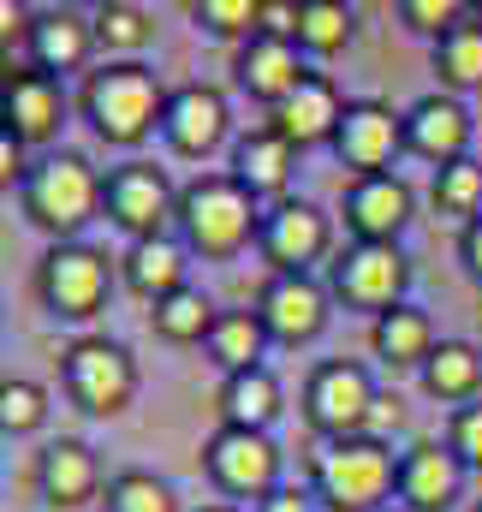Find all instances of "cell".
Segmentation results:
<instances>
[{"mask_svg":"<svg viewBox=\"0 0 482 512\" xmlns=\"http://www.w3.org/2000/svg\"><path fill=\"white\" fill-rule=\"evenodd\" d=\"M203 471L227 501H268L280 489V447L256 429H215L203 441Z\"/></svg>","mask_w":482,"mask_h":512,"instance_id":"10","label":"cell"},{"mask_svg":"<svg viewBox=\"0 0 482 512\" xmlns=\"http://www.w3.org/2000/svg\"><path fill=\"white\" fill-rule=\"evenodd\" d=\"M352 30H358V12L346 0H298V48L304 54L328 60L352 42Z\"/></svg>","mask_w":482,"mask_h":512,"instance_id":"30","label":"cell"},{"mask_svg":"<svg viewBox=\"0 0 482 512\" xmlns=\"http://www.w3.org/2000/svg\"><path fill=\"white\" fill-rule=\"evenodd\" d=\"M256 251L268 262V274H310L322 256L334 251V221L316 203H304V197H280V203L262 209Z\"/></svg>","mask_w":482,"mask_h":512,"instance_id":"9","label":"cell"},{"mask_svg":"<svg viewBox=\"0 0 482 512\" xmlns=\"http://www.w3.org/2000/svg\"><path fill=\"white\" fill-rule=\"evenodd\" d=\"M215 304L197 292V286H185V292H173V298H161L155 310H149V322H155V334L167 340V346H203L209 340V328H215Z\"/></svg>","mask_w":482,"mask_h":512,"instance_id":"31","label":"cell"},{"mask_svg":"<svg viewBox=\"0 0 482 512\" xmlns=\"http://www.w3.org/2000/svg\"><path fill=\"white\" fill-rule=\"evenodd\" d=\"M471 18H477V24H482V6H477V12H471Z\"/></svg>","mask_w":482,"mask_h":512,"instance_id":"45","label":"cell"},{"mask_svg":"<svg viewBox=\"0 0 482 512\" xmlns=\"http://www.w3.org/2000/svg\"><path fill=\"white\" fill-rule=\"evenodd\" d=\"M471 137H477V126H471L465 96L429 90V96H417V102L405 108V155L429 161L435 173L453 167V161H465V155H471Z\"/></svg>","mask_w":482,"mask_h":512,"instance_id":"15","label":"cell"},{"mask_svg":"<svg viewBox=\"0 0 482 512\" xmlns=\"http://www.w3.org/2000/svg\"><path fill=\"white\" fill-rule=\"evenodd\" d=\"M256 30L262 36H280V42H298V0H262Z\"/></svg>","mask_w":482,"mask_h":512,"instance_id":"40","label":"cell"},{"mask_svg":"<svg viewBox=\"0 0 482 512\" xmlns=\"http://www.w3.org/2000/svg\"><path fill=\"white\" fill-rule=\"evenodd\" d=\"M328 298L334 292L310 274H268L256 292V316L274 346H310L328 328Z\"/></svg>","mask_w":482,"mask_h":512,"instance_id":"14","label":"cell"},{"mask_svg":"<svg viewBox=\"0 0 482 512\" xmlns=\"http://www.w3.org/2000/svg\"><path fill=\"white\" fill-rule=\"evenodd\" d=\"M90 24H96V48H108L120 60H137L149 48V36H155V18L137 0H102Z\"/></svg>","mask_w":482,"mask_h":512,"instance_id":"32","label":"cell"},{"mask_svg":"<svg viewBox=\"0 0 482 512\" xmlns=\"http://www.w3.org/2000/svg\"><path fill=\"white\" fill-rule=\"evenodd\" d=\"M459 262H465V274L482 286V215L465 227V233H459Z\"/></svg>","mask_w":482,"mask_h":512,"instance_id":"42","label":"cell"},{"mask_svg":"<svg viewBox=\"0 0 482 512\" xmlns=\"http://www.w3.org/2000/svg\"><path fill=\"white\" fill-rule=\"evenodd\" d=\"M423 393L429 399H441V405H477L482 393V352L471 340H441L435 352H429V364H423Z\"/></svg>","mask_w":482,"mask_h":512,"instance_id":"28","label":"cell"},{"mask_svg":"<svg viewBox=\"0 0 482 512\" xmlns=\"http://www.w3.org/2000/svg\"><path fill=\"white\" fill-rule=\"evenodd\" d=\"M369 346H375V358H381L387 370H423L429 352L441 346V340H435V316L405 298V304H393V310H381V316L369 322Z\"/></svg>","mask_w":482,"mask_h":512,"instance_id":"25","label":"cell"},{"mask_svg":"<svg viewBox=\"0 0 482 512\" xmlns=\"http://www.w3.org/2000/svg\"><path fill=\"white\" fill-rule=\"evenodd\" d=\"M66 90H60V78H48V72H36V66H12V72H0V126L12 131L24 149H48L60 126H66Z\"/></svg>","mask_w":482,"mask_h":512,"instance_id":"12","label":"cell"},{"mask_svg":"<svg viewBox=\"0 0 482 512\" xmlns=\"http://www.w3.org/2000/svg\"><path fill=\"white\" fill-rule=\"evenodd\" d=\"M381 393H375V376L352 364V358H328L310 370L304 382V423L322 435V441H352V435H369V417H375Z\"/></svg>","mask_w":482,"mask_h":512,"instance_id":"7","label":"cell"},{"mask_svg":"<svg viewBox=\"0 0 482 512\" xmlns=\"http://www.w3.org/2000/svg\"><path fill=\"white\" fill-rule=\"evenodd\" d=\"M227 131H233V114H227V96H221V90H209V84H179V90L167 96L161 137H167L173 155L203 161V155H215V149L227 143Z\"/></svg>","mask_w":482,"mask_h":512,"instance_id":"17","label":"cell"},{"mask_svg":"<svg viewBox=\"0 0 482 512\" xmlns=\"http://www.w3.org/2000/svg\"><path fill=\"white\" fill-rule=\"evenodd\" d=\"M30 30V18H24V6H12V0H0V60L12 54V42Z\"/></svg>","mask_w":482,"mask_h":512,"instance_id":"43","label":"cell"},{"mask_svg":"<svg viewBox=\"0 0 482 512\" xmlns=\"http://www.w3.org/2000/svg\"><path fill=\"white\" fill-rule=\"evenodd\" d=\"M447 447L459 453V465H465V471H482V399H477V405H465V411H453Z\"/></svg>","mask_w":482,"mask_h":512,"instance_id":"38","label":"cell"},{"mask_svg":"<svg viewBox=\"0 0 482 512\" xmlns=\"http://www.w3.org/2000/svg\"><path fill=\"white\" fill-rule=\"evenodd\" d=\"M179 245L203 262H233L239 251L256 245V227H262V203L244 191L233 173H203L179 191Z\"/></svg>","mask_w":482,"mask_h":512,"instance_id":"2","label":"cell"},{"mask_svg":"<svg viewBox=\"0 0 482 512\" xmlns=\"http://www.w3.org/2000/svg\"><path fill=\"white\" fill-rule=\"evenodd\" d=\"M256 512H316V495H310V489H292V483H280L268 501H256Z\"/></svg>","mask_w":482,"mask_h":512,"instance_id":"41","label":"cell"},{"mask_svg":"<svg viewBox=\"0 0 482 512\" xmlns=\"http://www.w3.org/2000/svg\"><path fill=\"white\" fill-rule=\"evenodd\" d=\"M36 489H42V501L54 512L90 507L102 495V459H96V447L90 441H72V435L48 441L36 453Z\"/></svg>","mask_w":482,"mask_h":512,"instance_id":"19","label":"cell"},{"mask_svg":"<svg viewBox=\"0 0 482 512\" xmlns=\"http://www.w3.org/2000/svg\"><path fill=\"white\" fill-rule=\"evenodd\" d=\"M471 512H482V501H477V507H471Z\"/></svg>","mask_w":482,"mask_h":512,"instance_id":"46","label":"cell"},{"mask_svg":"<svg viewBox=\"0 0 482 512\" xmlns=\"http://www.w3.org/2000/svg\"><path fill=\"white\" fill-rule=\"evenodd\" d=\"M185 268H191V251L179 245V239H137V245H125L120 256V286L125 292H137L149 310L161 304V298H173V292H185L191 280H185Z\"/></svg>","mask_w":482,"mask_h":512,"instance_id":"23","label":"cell"},{"mask_svg":"<svg viewBox=\"0 0 482 512\" xmlns=\"http://www.w3.org/2000/svg\"><path fill=\"white\" fill-rule=\"evenodd\" d=\"M334 155L352 179H375V173H393V161L405 155V114H393L387 102L363 96L346 102V120L334 137Z\"/></svg>","mask_w":482,"mask_h":512,"instance_id":"13","label":"cell"},{"mask_svg":"<svg viewBox=\"0 0 482 512\" xmlns=\"http://www.w3.org/2000/svg\"><path fill=\"white\" fill-rule=\"evenodd\" d=\"M120 286V262L102 251V245H48L42 262H36V298L54 322H96L108 310Z\"/></svg>","mask_w":482,"mask_h":512,"instance_id":"5","label":"cell"},{"mask_svg":"<svg viewBox=\"0 0 482 512\" xmlns=\"http://www.w3.org/2000/svg\"><path fill=\"white\" fill-rule=\"evenodd\" d=\"M435 78L447 96H477L482 90V24L465 18L459 30H447L435 42Z\"/></svg>","mask_w":482,"mask_h":512,"instance_id":"29","label":"cell"},{"mask_svg":"<svg viewBox=\"0 0 482 512\" xmlns=\"http://www.w3.org/2000/svg\"><path fill=\"white\" fill-rule=\"evenodd\" d=\"M24 179H30V161H24V143H18L12 131L0 126V197H6V191H24Z\"/></svg>","mask_w":482,"mask_h":512,"instance_id":"39","label":"cell"},{"mask_svg":"<svg viewBox=\"0 0 482 512\" xmlns=\"http://www.w3.org/2000/svg\"><path fill=\"white\" fill-rule=\"evenodd\" d=\"M346 227L358 245H399V233L411 227L417 215V191L399 179V173H375V179H352L346 185V203H340Z\"/></svg>","mask_w":482,"mask_h":512,"instance_id":"16","label":"cell"},{"mask_svg":"<svg viewBox=\"0 0 482 512\" xmlns=\"http://www.w3.org/2000/svg\"><path fill=\"white\" fill-rule=\"evenodd\" d=\"M48 423V393L24 376L0 382V435H36Z\"/></svg>","mask_w":482,"mask_h":512,"instance_id":"35","label":"cell"},{"mask_svg":"<svg viewBox=\"0 0 482 512\" xmlns=\"http://www.w3.org/2000/svg\"><path fill=\"white\" fill-rule=\"evenodd\" d=\"M60 382L84 417H120L137 399V358L108 334H84L60 352Z\"/></svg>","mask_w":482,"mask_h":512,"instance_id":"6","label":"cell"},{"mask_svg":"<svg viewBox=\"0 0 482 512\" xmlns=\"http://www.w3.org/2000/svg\"><path fill=\"white\" fill-rule=\"evenodd\" d=\"M387 512H399V507H387Z\"/></svg>","mask_w":482,"mask_h":512,"instance_id":"48","label":"cell"},{"mask_svg":"<svg viewBox=\"0 0 482 512\" xmlns=\"http://www.w3.org/2000/svg\"><path fill=\"white\" fill-rule=\"evenodd\" d=\"M102 173L90 167V155L78 149H48L42 161H30V179L18 191L24 203V221L36 233H48L54 245H72L84 239V227L102 215Z\"/></svg>","mask_w":482,"mask_h":512,"instance_id":"1","label":"cell"},{"mask_svg":"<svg viewBox=\"0 0 482 512\" xmlns=\"http://www.w3.org/2000/svg\"><path fill=\"white\" fill-rule=\"evenodd\" d=\"M429 197H435V209H441V215H453V221H465V227H471V221L482 215V161H477V155H465V161L441 167Z\"/></svg>","mask_w":482,"mask_h":512,"instance_id":"33","label":"cell"},{"mask_svg":"<svg viewBox=\"0 0 482 512\" xmlns=\"http://www.w3.org/2000/svg\"><path fill=\"white\" fill-rule=\"evenodd\" d=\"M108 512H179V495L155 471H120L108 483Z\"/></svg>","mask_w":482,"mask_h":512,"instance_id":"34","label":"cell"},{"mask_svg":"<svg viewBox=\"0 0 482 512\" xmlns=\"http://www.w3.org/2000/svg\"><path fill=\"white\" fill-rule=\"evenodd\" d=\"M310 78V66H304V48L298 42H280V36H250V42H239V90L250 96V102H262L268 114L298 90Z\"/></svg>","mask_w":482,"mask_h":512,"instance_id":"20","label":"cell"},{"mask_svg":"<svg viewBox=\"0 0 482 512\" xmlns=\"http://www.w3.org/2000/svg\"><path fill=\"white\" fill-rule=\"evenodd\" d=\"M405 286H411V256L399 251V245H352V251H340V262H334V286L328 292L346 310L381 316V310L405 304Z\"/></svg>","mask_w":482,"mask_h":512,"instance_id":"11","label":"cell"},{"mask_svg":"<svg viewBox=\"0 0 482 512\" xmlns=\"http://www.w3.org/2000/svg\"><path fill=\"white\" fill-rule=\"evenodd\" d=\"M167 96H173V90H161V78H155L143 60H114V66H102V72L84 78L78 108H84V120H90V131H96L102 143L137 149L149 131H161Z\"/></svg>","mask_w":482,"mask_h":512,"instance_id":"3","label":"cell"},{"mask_svg":"<svg viewBox=\"0 0 482 512\" xmlns=\"http://www.w3.org/2000/svg\"><path fill=\"white\" fill-rule=\"evenodd\" d=\"M191 18H197V30H209L221 42H250L256 18H262V0H197Z\"/></svg>","mask_w":482,"mask_h":512,"instance_id":"36","label":"cell"},{"mask_svg":"<svg viewBox=\"0 0 482 512\" xmlns=\"http://www.w3.org/2000/svg\"><path fill=\"white\" fill-rule=\"evenodd\" d=\"M268 328H262V316L256 310H221L215 316V328H209V340H203V352L215 358V370L221 376H244V370H262V358H268Z\"/></svg>","mask_w":482,"mask_h":512,"instance_id":"27","label":"cell"},{"mask_svg":"<svg viewBox=\"0 0 482 512\" xmlns=\"http://www.w3.org/2000/svg\"><path fill=\"white\" fill-rule=\"evenodd\" d=\"M310 495L328 512H387L399 495V453L381 435L328 441L310 459Z\"/></svg>","mask_w":482,"mask_h":512,"instance_id":"4","label":"cell"},{"mask_svg":"<svg viewBox=\"0 0 482 512\" xmlns=\"http://www.w3.org/2000/svg\"><path fill=\"white\" fill-rule=\"evenodd\" d=\"M197 512H239V507H227V501H215V507H197Z\"/></svg>","mask_w":482,"mask_h":512,"instance_id":"44","label":"cell"},{"mask_svg":"<svg viewBox=\"0 0 482 512\" xmlns=\"http://www.w3.org/2000/svg\"><path fill=\"white\" fill-rule=\"evenodd\" d=\"M465 465L447 441H417L399 453V512H453L459 489H465Z\"/></svg>","mask_w":482,"mask_h":512,"instance_id":"18","label":"cell"},{"mask_svg":"<svg viewBox=\"0 0 482 512\" xmlns=\"http://www.w3.org/2000/svg\"><path fill=\"white\" fill-rule=\"evenodd\" d=\"M471 12L459 6V0H399V24L405 30H417V36H447V30H459Z\"/></svg>","mask_w":482,"mask_h":512,"instance_id":"37","label":"cell"},{"mask_svg":"<svg viewBox=\"0 0 482 512\" xmlns=\"http://www.w3.org/2000/svg\"><path fill=\"white\" fill-rule=\"evenodd\" d=\"M292 167H298V149H292L274 126H256L233 143V179H239L256 203H262V197L280 203L286 185H292Z\"/></svg>","mask_w":482,"mask_h":512,"instance_id":"24","label":"cell"},{"mask_svg":"<svg viewBox=\"0 0 482 512\" xmlns=\"http://www.w3.org/2000/svg\"><path fill=\"white\" fill-rule=\"evenodd\" d=\"M340 120H346V102H340V90H334V78H322V72H310L274 114H268V126L280 131L292 149H316V143H328L334 149V137H340Z\"/></svg>","mask_w":482,"mask_h":512,"instance_id":"21","label":"cell"},{"mask_svg":"<svg viewBox=\"0 0 482 512\" xmlns=\"http://www.w3.org/2000/svg\"><path fill=\"white\" fill-rule=\"evenodd\" d=\"M215 411H221V429H256V435H268V429L280 423V411H286L280 376H274L268 364H262V370H244V376H227Z\"/></svg>","mask_w":482,"mask_h":512,"instance_id":"26","label":"cell"},{"mask_svg":"<svg viewBox=\"0 0 482 512\" xmlns=\"http://www.w3.org/2000/svg\"><path fill=\"white\" fill-rule=\"evenodd\" d=\"M0 328H6V316H0Z\"/></svg>","mask_w":482,"mask_h":512,"instance_id":"47","label":"cell"},{"mask_svg":"<svg viewBox=\"0 0 482 512\" xmlns=\"http://www.w3.org/2000/svg\"><path fill=\"white\" fill-rule=\"evenodd\" d=\"M102 215L120 227L131 245L137 239H161L167 221L179 215V185L155 161H125V167L108 173V185H102Z\"/></svg>","mask_w":482,"mask_h":512,"instance_id":"8","label":"cell"},{"mask_svg":"<svg viewBox=\"0 0 482 512\" xmlns=\"http://www.w3.org/2000/svg\"><path fill=\"white\" fill-rule=\"evenodd\" d=\"M24 54H30V66L48 72V78L78 72V66L96 54V24H90L84 12H72V6H48V12L30 18V30H24Z\"/></svg>","mask_w":482,"mask_h":512,"instance_id":"22","label":"cell"}]
</instances>
